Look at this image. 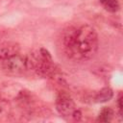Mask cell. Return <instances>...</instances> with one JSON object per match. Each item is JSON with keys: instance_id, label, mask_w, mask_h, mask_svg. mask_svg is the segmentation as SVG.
Returning <instances> with one entry per match:
<instances>
[{"instance_id": "cell-1", "label": "cell", "mask_w": 123, "mask_h": 123, "mask_svg": "<svg viewBox=\"0 0 123 123\" xmlns=\"http://www.w3.org/2000/svg\"><path fill=\"white\" fill-rule=\"evenodd\" d=\"M62 39L64 53L74 61L89 60L98 49V35L90 25L69 27L63 33Z\"/></svg>"}, {"instance_id": "cell-2", "label": "cell", "mask_w": 123, "mask_h": 123, "mask_svg": "<svg viewBox=\"0 0 123 123\" xmlns=\"http://www.w3.org/2000/svg\"><path fill=\"white\" fill-rule=\"evenodd\" d=\"M26 64L27 69H33L37 75L44 78L53 77L57 72L52 57L45 48H40L37 53H32L26 56Z\"/></svg>"}, {"instance_id": "cell-3", "label": "cell", "mask_w": 123, "mask_h": 123, "mask_svg": "<svg viewBox=\"0 0 123 123\" xmlns=\"http://www.w3.org/2000/svg\"><path fill=\"white\" fill-rule=\"evenodd\" d=\"M56 110L63 117H71L76 110L75 103L70 95L66 92H60L56 98Z\"/></svg>"}, {"instance_id": "cell-4", "label": "cell", "mask_w": 123, "mask_h": 123, "mask_svg": "<svg viewBox=\"0 0 123 123\" xmlns=\"http://www.w3.org/2000/svg\"><path fill=\"white\" fill-rule=\"evenodd\" d=\"M3 62H4L3 66L8 72L18 74V73H22L25 70H27L26 57L20 56L19 54L14 55L7 60H4Z\"/></svg>"}, {"instance_id": "cell-5", "label": "cell", "mask_w": 123, "mask_h": 123, "mask_svg": "<svg viewBox=\"0 0 123 123\" xmlns=\"http://www.w3.org/2000/svg\"><path fill=\"white\" fill-rule=\"evenodd\" d=\"M20 46L13 41H5L0 44V60H7L19 53Z\"/></svg>"}, {"instance_id": "cell-6", "label": "cell", "mask_w": 123, "mask_h": 123, "mask_svg": "<svg viewBox=\"0 0 123 123\" xmlns=\"http://www.w3.org/2000/svg\"><path fill=\"white\" fill-rule=\"evenodd\" d=\"M113 96V91L111 87L106 86L101 88L95 95L94 100L97 103H105L107 101H110Z\"/></svg>"}, {"instance_id": "cell-7", "label": "cell", "mask_w": 123, "mask_h": 123, "mask_svg": "<svg viewBox=\"0 0 123 123\" xmlns=\"http://www.w3.org/2000/svg\"><path fill=\"white\" fill-rule=\"evenodd\" d=\"M12 107L9 101L5 99L0 100V122L5 121L8 119V117L11 115Z\"/></svg>"}, {"instance_id": "cell-8", "label": "cell", "mask_w": 123, "mask_h": 123, "mask_svg": "<svg viewBox=\"0 0 123 123\" xmlns=\"http://www.w3.org/2000/svg\"><path fill=\"white\" fill-rule=\"evenodd\" d=\"M113 115H114V111H113V110L111 108H110V107H104L101 110V111L99 112L98 117H97L96 120L98 122H105V123L106 122H110L112 119Z\"/></svg>"}, {"instance_id": "cell-9", "label": "cell", "mask_w": 123, "mask_h": 123, "mask_svg": "<svg viewBox=\"0 0 123 123\" xmlns=\"http://www.w3.org/2000/svg\"><path fill=\"white\" fill-rule=\"evenodd\" d=\"M101 5L111 12H115L119 10V3L117 0H99Z\"/></svg>"}, {"instance_id": "cell-10", "label": "cell", "mask_w": 123, "mask_h": 123, "mask_svg": "<svg viewBox=\"0 0 123 123\" xmlns=\"http://www.w3.org/2000/svg\"><path fill=\"white\" fill-rule=\"evenodd\" d=\"M71 117L73 118L74 121H80V119H81V117H82V112H81L79 110L76 109V110L73 111Z\"/></svg>"}, {"instance_id": "cell-11", "label": "cell", "mask_w": 123, "mask_h": 123, "mask_svg": "<svg viewBox=\"0 0 123 123\" xmlns=\"http://www.w3.org/2000/svg\"><path fill=\"white\" fill-rule=\"evenodd\" d=\"M117 105H118V109H119V113L121 115L122 114V108H123V106H122V95L121 94L119 95V97L117 99Z\"/></svg>"}]
</instances>
